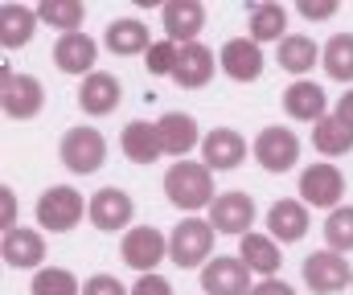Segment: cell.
I'll return each mask as SVG.
<instances>
[{
  "mask_svg": "<svg viewBox=\"0 0 353 295\" xmlns=\"http://www.w3.org/2000/svg\"><path fill=\"white\" fill-rule=\"evenodd\" d=\"M103 41H107V50L119 54V58H132V54H148V50H152V41H148V25H140V21H132V17L111 21Z\"/></svg>",
  "mask_w": 353,
  "mask_h": 295,
  "instance_id": "obj_26",
  "label": "cell"
},
{
  "mask_svg": "<svg viewBox=\"0 0 353 295\" xmlns=\"http://www.w3.org/2000/svg\"><path fill=\"white\" fill-rule=\"evenodd\" d=\"M210 250H214V226L201 221V217H185L173 234H169V259H173L181 271L201 267L210 259Z\"/></svg>",
  "mask_w": 353,
  "mask_h": 295,
  "instance_id": "obj_3",
  "label": "cell"
},
{
  "mask_svg": "<svg viewBox=\"0 0 353 295\" xmlns=\"http://www.w3.org/2000/svg\"><path fill=\"white\" fill-rule=\"evenodd\" d=\"M119 148H123V156H128L132 164H152V160H161V156H165L161 127H157V123H144V119H136V123H128V127H123Z\"/></svg>",
  "mask_w": 353,
  "mask_h": 295,
  "instance_id": "obj_19",
  "label": "cell"
},
{
  "mask_svg": "<svg viewBox=\"0 0 353 295\" xmlns=\"http://www.w3.org/2000/svg\"><path fill=\"white\" fill-rule=\"evenodd\" d=\"M94 58H99V45L94 37H87L83 29L79 33H62L58 45H54V66L62 74H94Z\"/></svg>",
  "mask_w": 353,
  "mask_h": 295,
  "instance_id": "obj_17",
  "label": "cell"
},
{
  "mask_svg": "<svg viewBox=\"0 0 353 295\" xmlns=\"http://www.w3.org/2000/svg\"><path fill=\"white\" fill-rule=\"evenodd\" d=\"M0 107H4V115L8 119H33L37 111H41V102H46V87L33 78V74H17L12 66H4L0 70Z\"/></svg>",
  "mask_w": 353,
  "mask_h": 295,
  "instance_id": "obj_5",
  "label": "cell"
},
{
  "mask_svg": "<svg viewBox=\"0 0 353 295\" xmlns=\"http://www.w3.org/2000/svg\"><path fill=\"white\" fill-rule=\"evenodd\" d=\"M255 160L263 164L267 173H288L296 160H300V140L292 127H263L255 135Z\"/></svg>",
  "mask_w": 353,
  "mask_h": 295,
  "instance_id": "obj_9",
  "label": "cell"
},
{
  "mask_svg": "<svg viewBox=\"0 0 353 295\" xmlns=\"http://www.w3.org/2000/svg\"><path fill=\"white\" fill-rule=\"evenodd\" d=\"M123 263L136 267L140 275H152L165 259H169V238L157 230V226H136L123 234V246H119Z\"/></svg>",
  "mask_w": 353,
  "mask_h": 295,
  "instance_id": "obj_6",
  "label": "cell"
},
{
  "mask_svg": "<svg viewBox=\"0 0 353 295\" xmlns=\"http://www.w3.org/2000/svg\"><path fill=\"white\" fill-rule=\"evenodd\" d=\"M321 66H325L329 78L350 83L353 78V33H333V37H329L325 54H321Z\"/></svg>",
  "mask_w": 353,
  "mask_h": 295,
  "instance_id": "obj_30",
  "label": "cell"
},
{
  "mask_svg": "<svg viewBox=\"0 0 353 295\" xmlns=\"http://www.w3.org/2000/svg\"><path fill=\"white\" fill-rule=\"evenodd\" d=\"M0 254H4V263L8 267H17V271H41V259H46V238L37 234V230H25V226H17V230H4V238H0Z\"/></svg>",
  "mask_w": 353,
  "mask_h": 295,
  "instance_id": "obj_16",
  "label": "cell"
},
{
  "mask_svg": "<svg viewBox=\"0 0 353 295\" xmlns=\"http://www.w3.org/2000/svg\"><path fill=\"white\" fill-rule=\"evenodd\" d=\"M83 193H74L70 185H50L37 197V226L50 234H66L83 221Z\"/></svg>",
  "mask_w": 353,
  "mask_h": 295,
  "instance_id": "obj_2",
  "label": "cell"
},
{
  "mask_svg": "<svg viewBox=\"0 0 353 295\" xmlns=\"http://www.w3.org/2000/svg\"><path fill=\"white\" fill-rule=\"evenodd\" d=\"M247 29H251V41H283V29H288V8L283 4H251V17H247Z\"/></svg>",
  "mask_w": 353,
  "mask_h": 295,
  "instance_id": "obj_28",
  "label": "cell"
},
{
  "mask_svg": "<svg viewBox=\"0 0 353 295\" xmlns=\"http://www.w3.org/2000/svg\"><path fill=\"white\" fill-rule=\"evenodd\" d=\"M333 115H337V119H345V123L353 127V91H345V95L337 98V111H333Z\"/></svg>",
  "mask_w": 353,
  "mask_h": 295,
  "instance_id": "obj_40",
  "label": "cell"
},
{
  "mask_svg": "<svg viewBox=\"0 0 353 295\" xmlns=\"http://www.w3.org/2000/svg\"><path fill=\"white\" fill-rule=\"evenodd\" d=\"M33 295H83V283L66 271V267H41L29 283Z\"/></svg>",
  "mask_w": 353,
  "mask_h": 295,
  "instance_id": "obj_32",
  "label": "cell"
},
{
  "mask_svg": "<svg viewBox=\"0 0 353 295\" xmlns=\"http://www.w3.org/2000/svg\"><path fill=\"white\" fill-rule=\"evenodd\" d=\"M119 98H123V87L107 70H94L90 78H83V87H79V107L87 115H111L119 107Z\"/></svg>",
  "mask_w": 353,
  "mask_h": 295,
  "instance_id": "obj_20",
  "label": "cell"
},
{
  "mask_svg": "<svg viewBox=\"0 0 353 295\" xmlns=\"http://www.w3.org/2000/svg\"><path fill=\"white\" fill-rule=\"evenodd\" d=\"M210 226H214L218 234H239V238H247L251 226H255V201H251V193H243V189L218 193L214 205H210Z\"/></svg>",
  "mask_w": 353,
  "mask_h": 295,
  "instance_id": "obj_8",
  "label": "cell"
},
{
  "mask_svg": "<svg viewBox=\"0 0 353 295\" xmlns=\"http://www.w3.org/2000/svg\"><path fill=\"white\" fill-rule=\"evenodd\" d=\"M157 127H161L165 156H176V160H181L185 152H193V148L201 144V135H197V119L185 115V111H169V115H161Z\"/></svg>",
  "mask_w": 353,
  "mask_h": 295,
  "instance_id": "obj_24",
  "label": "cell"
},
{
  "mask_svg": "<svg viewBox=\"0 0 353 295\" xmlns=\"http://www.w3.org/2000/svg\"><path fill=\"white\" fill-rule=\"evenodd\" d=\"M37 17H41L50 29L79 33V25H83V17H87V4H83V0H41V4H37Z\"/></svg>",
  "mask_w": 353,
  "mask_h": 295,
  "instance_id": "obj_31",
  "label": "cell"
},
{
  "mask_svg": "<svg viewBox=\"0 0 353 295\" xmlns=\"http://www.w3.org/2000/svg\"><path fill=\"white\" fill-rule=\"evenodd\" d=\"M176 58H181V45L165 37V41H152V50L144 54V66H148V74H169L173 78Z\"/></svg>",
  "mask_w": 353,
  "mask_h": 295,
  "instance_id": "obj_34",
  "label": "cell"
},
{
  "mask_svg": "<svg viewBox=\"0 0 353 295\" xmlns=\"http://www.w3.org/2000/svg\"><path fill=\"white\" fill-rule=\"evenodd\" d=\"M296 12H300L304 21H329V17L337 12V4H333V0H321V4H316V0H300Z\"/></svg>",
  "mask_w": 353,
  "mask_h": 295,
  "instance_id": "obj_37",
  "label": "cell"
},
{
  "mask_svg": "<svg viewBox=\"0 0 353 295\" xmlns=\"http://www.w3.org/2000/svg\"><path fill=\"white\" fill-rule=\"evenodd\" d=\"M251 295H296V292H292V287H288L283 279H259Z\"/></svg>",
  "mask_w": 353,
  "mask_h": 295,
  "instance_id": "obj_38",
  "label": "cell"
},
{
  "mask_svg": "<svg viewBox=\"0 0 353 295\" xmlns=\"http://www.w3.org/2000/svg\"><path fill=\"white\" fill-rule=\"evenodd\" d=\"M58 156H62V164H66L70 173L90 177V173H99L103 160H107V140H103L94 127H70V131L62 135Z\"/></svg>",
  "mask_w": 353,
  "mask_h": 295,
  "instance_id": "obj_4",
  "label": "cell"
},
{
  "mask_svg": "<svg viewBox=\"0 0 353 295\" xmlns=\"http://www.w3.org/2000/svg\"><path fill=\"white\" fill-rule=\"evenodd\" d=\"M267 230H271L275 242H300L308 234V209H304V201H292V197L275 201L267 209Z\"/></svg>",
  "mask_w": 353,
  "mask_h": 295,
  "instance_id": "obj_22",
  "label": "cell"
},
{
  "mask_svg": "<svg viewBox=\"0 0 353 295\" xmlns=\"http://www.w3.org/2000/svg\"><path fill=\"white\" fill-rule=\"evenodd\" d=\"M201 292L205 295H251L255 287H251V271H247L243 259L218 254V259H210L201 267Z\"/></svg>",
  "mask_w": 353,
  "mask_h": 295,
  "instance_id": "obj_10",
  "label": "cell"
},
{
  "mask_svg": "<svg viewBox=\"0 0 353 295\" xmlns=\"http://www.w3.org/2000/svg\"><path fill=\"white\" fill-rule=\"evenodd\" d=\"M165 193L176 209H205L214 205V173L197 160H176L173 168L165 173Z\"/></svg>",
  "mask_w": 353,
  "mask_h": 295,
  "instance_id": "obj_1",
  "label": "cell"
},
{
  "mask_svg": "<svg viewBox=\"0 0 353 295\" xmlns=\"http://www.w3.org/2000/svg\"><path fill=\"white\" fill-rule=\"evenodd\" d=\"M218 66H222V74L234 78V83H255V78L263 74V50H259V41H251V37H230V41L222 45V54H218Z\"/></svg>",
  "mask_w": 353,
  "mask_h": 295,
  "instance_id": "obj_12",
  "label": "cell"
},
{
  "mask_svg": "<svg viewBox=\"0 0 353 295\" xmlns=\"http://www.w3.org/2000/svg\"><path fill=\"white\" fill-rule=\"evenodd\" d=\"M0 205H4V230H17V201L8 189H0Z\"/></svg>",
  "mask_w": 353,
  "mask_h": 295,
  "instance_id": "obj_39",
  "label": "cell"
},
{
  "mask_svg": "<svg viewBox=\"0 0 353 295\" xmlns=\"http://www.w3.org/2000/svg\"><path fill=\"white\" fill-rule=\"evenodd\" d=\"M243 156H247V140L234 127H214L201 140V164L210 173H230V168L243 164Z\"/></svg>",
  "mask_w": 353,
  "mask_h": 295,
  "instance_id": "obj_13",
  "label": "cell"
},
{
  "mask_svg": "<svg viewBox=\"0 0 353 295\" xmlns=\"http://www.w3.org/2000/svg\"><path fill=\"white\" fill-rule=\"evenodd\" d=\"M345 193V177H341V168L337 164H329V160H321V164H312V168H304L300 173V197H304V205H312V209H337V201Z\"/></svg>",
  "mask_w": 353,
  "mask_h": 295,
  "instance_id": "obj_7",
  "label": "cell"
},
{
  "mask_svg": "<svg viewBox=\"0 0 353 295\" xmlns=\"http://www.w3.org/2000/svg\"><path fill=\"white\" fill-rule=\"evenodd\" d=\"M312 144H316L321 156H345L353 148V127L345 119H337V115H325V119L312 127Z\"/></svg>",
  "mask_w": 353,
  "mask_h": 295,
  "instance_id": "obj_29",
  "label": "cell"
},
{
  "mask_svg": "<svg viewBox=\"0 0 353 295\" xmlns=\"http://www.w3.org/2000/svg\"><path fill=\"white\" fill-rule=\"evenodd\" d=\"M304 283L316 295H333V292H341L345 283H353V271L337 250H312L304 259Z\"/></svg>",
  "mask_w": 353,
  "mask_h": 295,
  "instance_id": "obj_11",
  "label": "cell"
},
{
  "mask_svg": "<svg viewBox=\"0 0 353 295\" xmlns=\"http://www.w3.org/2000/svg\"><path fill=\"white\" fill-rule=\"evenodd\" d=\"M132 295H173V283L165 279V275H140L136 279V287H132Z\"/></svg>",
  "mask_w": 353,
  "mask_h": 295,
  "instance_id": "obj_36",
  "label": "cell"
},
{
  "mask_svg": "<svg viewBox=\"0 0 353 295\" xmlns=\"http://www.w3.org/2000/svg\"><path fill=\"white\" fill-rule=\"evenodd\" d=\"M37 8L29 4H0V45L4 50H25L37 33Z\"/></svg>",
  "mask_w": 353,
  "mask_h": 295,
  "instance_id": "obj_21",
  "label": "cell"
},
{
  "mask_svg": "<svg viewBox=\"0 0 353 295\" xmlns=\"http://www.w3.org/2000/svg\"><path fill=\"white\" fill-rule=\"evenodd\" d=\"M283 111L292 115V119H300V123H321L325 115H329V98L325 91L316 87V83H308V78H296L288 91H283Z\"/></svg>",
  "mask_w": 353,
  "mask_h": 295,
  "instance_id": "obj_18",
  "label": "cell"
},
{
  "mask_svg": "<svg viewBox=\"0 0 353 295\" xmlns=\"http://www.w3.org/2000/svg\"><path fill=\"white\" fill-rule=\"evenodd\" d=\"M325 242H329V250H337V254L353 250V205H337V209L325 217Z\"/></svg>",
  "mask_w": 353,
  "mask_h": 295,
  "instance_id": "obj_33",
  "label": "cell"
},
{
  "mask_svg": "<svg viewBox=\"0 0 353 295\" xmlns=\"http://www.w3.org/2000/svg\"><path fill=\"white\" fill-rule=\"evenodd\" d=\"M161 21H165L169 41L193 45L197 33L205 29V4L201 0H169V4H161Z\"/></svg>",
  "mask_w": 353,
  "mask_h": 295,
  "instance_id": "obj_14",
  "label": "cell"
},
{
  "mask_svg": "<svg viewBox=\"0 0 353 295\" xmlns=\"http://www.w3.org/2000/svg\"><path fill=\"white\" fill-rule=\"evenodd\" d=\"M321 45L312 41V37H304V33H288L283 41H279V66L288 70V74H308L316 62H321Z\"/></svg>",
  "mask_w": 353,
  "mask_h": 295,
  "instance_id": "obj_27",
  "label": "cell"
},
{
  "mask_svg": "<svg viewBox=\"0 0 353 295\" xmlns=\"http://www.w3.org/2000/svg\"><path fill=\"white\" fill-rule=\"evenodd\" d=\"M239 259L247 263V271H255V275H263V279H275V271H279V263H283V254H279V242L271 238V234H247V238H239Z\"/></svg>",
  "mask_w": 353,
  "mask_h": 295,
  "instance_id": "obj_25",
  "label": "cell"
},
{
  "mask_svg": "<svg viewBox=\"0 0 353 295\" xmlns=\"http://www.w3.org/2000/svg\"><path fill=\"white\" fill-rule=\"evenodd\" d=\"M210 78H214V50H210V45H201V41L181 45V58H176V70H173L176 87L197 91V87H205Z\"/></svg>",
  "mask_w": 353,
  "mask_h": 295,
  "instance_id": "obj_23",
  "label": "cell"
},
{
  "mask_svg": "<svg viewBox=\"0 0 353 295\" xmlns=\"http://www.w3.org/2000/svg\"><path fill=\"white\" fill-rule=\"evenodd\" d=\"M90 221H94V230H123L128 221H132V213H136V201L123 193V189H115V185H107V189H99V193L90 197L87 205Z\"/></svg>",
  "mask_w": 353,
  "mask_h": 295,
  "instance_id": "obj_15",
  "label": "cell"
},
{
  "mask_svg": "<svg viewBox=\"0 0 353 295\" xmlns=\"http://www.w3.org/2000/svg\"><path fill=\"white\" fill-rule=\"evenodd\" d=\"M83 295H132L115 275H90L87 283H83Z\"/></svg>",
  "mask_w": 353,
  "mask_h": 295,
  "instance_id": "obj_35",
  "label": "cell"
}]
</instances>
